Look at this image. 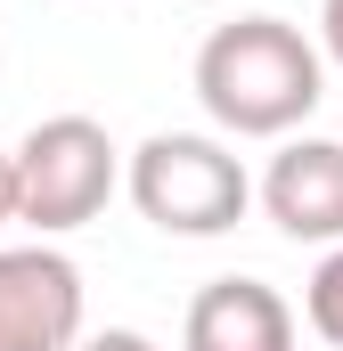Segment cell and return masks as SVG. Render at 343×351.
Masks as SVG:
<instances>
[{
	"label": "cell",
	"mask_w": 343,
	"mask_h": 351,
	"mask_svg": "<svg viewBox=\"0 0 343 351\" xmlns=\"http://www.w3.org/2000/svg\"><path fill=\"white\" fill-rule=\"evenodd\" d=\"M327 98V58L286 16L213 25L196 49V106L229 139H294Z\"/></svg>",
	"instance_id": "cell-1"
},
{
	"label": "cell",
	"mask_w": 343,
	"mask_h": 351,
	"mask_svg": "<svg viewBox=\"0 0 343 351\" xmlns=\"http://www.w3.org/2000/svg\"><path fill=\"white\" fill-rule=\"evenodd\" d=\"M123 188H131L139 221H156L164 237H221L254 204L246 164L221 139H204V131H156V139H139V156L123 164Z\"/></svg>",
	"instance_id": "cell-2"
},
{
	"label": "cell",
	"mask_w": 343,
	"mask_h": 351,
	"mask_svg": "<svg viewBox=\"0 0 343 351\" xmlns=\"http://www.w3.org/2000/svg\"><path fill=\"white\" fill-rule=\"evenodd\" d=\"M8 164H16V221L41 229V237L90 229V221L106 213V196L123 188V156H115L106 123H90V114H49V123H33V131L8 147Z\"/></svg>",
	"instance_id": "cell-3"
},
{
	"label": "cell",
	"mask_w": 343,
	"mask_h": 351,
	"mask_svg": "<svg viewBox=\"0 0 343 351\" xmlns=\"http://www.w3.org/2000/svg\"><path fill=\"white\" fill-rule=\"evenodd\" d=\"M82 343V269L58 245H0V351Z\"/></svg>",
	"instance_id": "cell-4"
},
{
	"label": "cell",
	"mask_w": 343,
	"mask_h": 351,
	"mask_svg": "<svg viewBox=\"0 0 343 351\" xmlns=\"http://www.w3.org/2000/svg\"><path fill=\"white\" fill-rule=\"evenodd\" d=\"M261 213L294 245H343V139H286L261 172Z\"/></svg>",
	"instance_id": "cell-5"
},
{
	"label": "cell",
	"mask_w": 343,
	"mask_h": 351,
	"mask_svg": "<svg viewBox=\"0 0 343 351\" xmlns=\"http://www.w3.org/2000/svg\"><path fill=\"white\" fill-rule=\"evenodd\" d=\"M180 351H294V311L261 278H213L188 302Z\"/></svg>",
	"instance_id": "cell-6"
},
{
	"label": "cell",
	"mask_w": 343,
	"mask_h": 351,
	"mask_svg": "<svg viewBox=\"0 0 343 351\" xmlns=\"http://www.w3.org/2000/svg\"><path fill=\"white\" fill-rule=\"evenodd\" d=\"M303 311H311L319 343H335V351H343V245H335L319 269H311V294H303Z\"/></svg>",
	"instance_id": "cell-7"
},
{
	"label": "cell",
	"mask_w": 343,
	"mask_h": 351,
	"mask_svg": "<svg viewBox=\"0 0 343 351\" xmlns=\"http://www.w3.org/2000/svg\"><path fill=\"white\" fill-rule=\"evenodd\" d=\"M74 351H156V343H147L139 327H106V335H82Z\"/></svg>",
	"instance_id": "cell-8"
},
{
	"label": "cell",
	"mask_w": 343,
	"mask_h": 351,
	"mask_svg": "<svg viewBox=\"0 0 343 351\" xmlns=\"http://www.w3.org/2000/svg\"><path fill=\"white\" fill-rule=\"evenodd\" d=\"M319 49L343 66V0H319Z\"/></svg>",
	"instance_id": "cell-9"
},
{
	"label": "cell",
	"mask_w": 343,
	"mask_h": 351,
	"mask_svg": "<svg viewBox=\"0 0 343 351\" xmlns=\"http://www.w3.org/2000/svg\"><path fill=\"white\" fill-rule=\"evenodd\" d=\"M16 221V164H8V147H0V229Z\"/></svg>",
	"instance_id": "cell-10"
}]
</instances>
